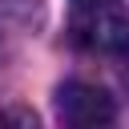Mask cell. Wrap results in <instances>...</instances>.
Masks as SVG:
<instances>
[{"instance_id":"1","label":"cell","mask_w":129,"mask_h":129,"mask_svg":"<svg viewBox=\"0 0 129 129\" xmlns=\"http://www.w3.org/2000/svg\"><path fill=\"white\" fill-rule=\"evenodd\" d=\"M69 32L85 52H125L129 48V8L121 0H73Z\"/></svg>"},{"instance_id":"3","label":"cell","mask_w":129,"mask_h":129,"mask_svg":"<svg viewBox=\"0 0 129 129\" xmlns=\"http://www.w3.org/2000/svg\"><path fill=\"white\" fill-rule=\"evenodd\" d=\"M125 89H129V48H125Z\"/></svg>"},{"instance_id":"2","label":"cell","mask_w":129,"mask_h":129,"mask_svg":"<svg viewBox=\"0 0 129 129\" xmlns=\"http://www.w3.org/2000/svg\"><path fill=\"white\" fill-rule=\"evenodd\" d=\"M56 117L73 129H93V125H113L117 109H113V97L105 89L85 85V81H69L56 93Z\"/></svg>"}]
</instances>
